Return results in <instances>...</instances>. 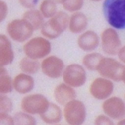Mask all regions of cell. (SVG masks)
I'll return each mask as SVG.
<instances>
[{"label":"cell","instance_id":"cb8c5ba5","mask_svg":"<svg viewBox=\"0 0 125 125\" xmlns=\"http://www.w3.org/2000/svg\"><path fill=\"white\" fill-rule=\"evenodd\" d=\"M14 123L16 125H35L34 117L22 112L17 113L14 117Z\"/></svg>","mask_w":125,"mask_h":125},{"label":"cell","instance_id":"d4e9b609","mask_svg":"<svg viewBox=\"0 0 125 125\" xmlns=\"http://www.w3.org/2000/svg\"><path fill=\"white\" fill-rule=\"evenodd\" d=\"M83 4V0H66L63 3V7L67 11L74 12L80 10Z\"/></svg>","mask_w":125,"mask_h":125},{"label":"cell","instance_id":"9c48e42d","mask_svg":"<svg viewBox=\"0 0 125 125\" xmlns=\"http://www.w3.org/2000/svg\"><path fill=\"white\" fill-rule=\"evenodd\" d=\"M121 42L117 32L114 29L105 30L102 34V46L103 51L108 55H115L121 48Z\"/></svg>","mask_w":125,"mask_h":125},{"label":"cell","instance_id":"7a4b0ae2","mask_svg":"<svg viewBox=\"0 0 125 125\" xmlns=\"http://www.w3.org/2000/svg\"><path fill=\"white\" fill-rule=\"evenodd\" d=\"M69 16L65 12L59 11L44 23L41 28L42 34L50 39H55L66 29Z\"/></svg>","mask_w":125,"mask_h":125},{"label":"cell","instance_id":"ffe728a7","mask_svg":"<svg viewBox=\"0 0 125 125\" xmlns=\"http://www.w3.org/2000/svg\"><path fill=\"white\" fill-rule=\"evenodd\" d=\"M20 67L24 72L28 74H34L39 70V62L36 59L29 57L23 58L20 62Z\"/></svg>","mask_w":125,"mask_h":125},{"label":"cell","instance_id":"e575fe53","mask_svg":"<svg viewBox=\"0 0 125 125\" xmlns=\"http://www.w3.org/2000/svg\"><path fill=\"white\" fill-rule=\"evenodd\" d=\"M92 1H95V2H98V1H101V0H91Z\"/></svg>","mask_w":125,"mask_h":125},{"label":"cell","instance_id":"2e32d148","mask_svg":"<svg viewBox=\"0 0 125 125\" xmlns=\"http://www.w3.org/2000/svg\"><path fill=\"white\" fill-rule=\"evenodd\" d=\"M1 43V65L4 66L11 64L14 59V52L12 51L11 44L7 37L4 35L0 37Z\"/></svg>","mask_w":125,"mask_h":125},{"label":"cell","instance_id":"8992f818","mask_svg":"<svg viewBox=\"0 0 125 125\" xmlns=\"http://www.w3.org/2000/svg\"><path fill=\"white\" fill-rule=\"evenodd\" d=\"M64 114L66 122L70 125L82 124L86 118V110L83 103L73 100L65 105Z\"/></svg>","mask_w":125,"mask_h":125},{"label":"cell","instance_id":"4fadbf2b","mask_svg":"<svg viewBox=\"0 0 125 125\" xmlns=\"http://www.w3.org/2000/svg\"><path fill=\"white\" fill-rule=\"evenodd\" d=\"M98 35L95 32L89 31L81 35L78 40L79 46L85 52H91L99 45Z\"/></svg>","mask_w":125,"mask_h":125},{"label":"cell","instance_id":"4316f807","mask_svg":"<svg viewBox=\"0 0 125 125\" xmlns=\"http://www.w3.org/2000/svg\"><path fill=\"white\" fill-rule=\"evenodd\" d=\"M15 124L14 119L8 115L5 112L1 113V125H14Z\"/></svg>","mask_w":125,"mask_h":125},{"label":"cell","instance_id":"484cf974","mask_svg":"<svg viewBox=\"0 0 125 125\" xmlns=\"http://www.w3.org/2000/svg\"><path fill=\"white\" fill-rule=\"evenodd\" d=\"M12 105L10 98L6 96L1 97V112L8 113L11 111Z\"/></svg>","mask_w":125,"mask_h":125},{"label":"cell","instance_id":"7402d4cb","mask_svg":"<svg viewBox=\"0 0 125 125\" xmlns=\"http://www.w3.org/2000/svg\"><path fill=\"white\" fill-rule=\"evenodd\" d=\"M40 11L44 17L52 18L57 13L56 5L52 0H44L40 6Z\"/></svg>","mask_w":125,"mask_h":125},{"label":"cell","instance_id":"5bb4252c","mask_svg":"<svg viewBox=\"0 0 125 125\" xmlns=\"http://www.w3.org/2000/svg\"><path fill=\"white\" fill-rule=\"evenodd\" d=\"M54 96L59 104L65 105L70 101L74 100L76 94L72 87L65 84H61L55 88Z\"/></svg>","mask_w":125,"mask_h":125},{"label":"cell","instance_id":"30bf717a","mask_svg":"<svg viewBox=\"0 0 125 125\" xmlns=\"http://www.w3.org/2000/svg\"><path fill=\"white\" fill-rule=\"evenodd\" d=\"M105 113L110 118L120 120L125 117V104L122 100L116 97H112L103 104Z\"/></svg>","mask_w":125,"mask_h":125},{"label":"cell","instance_id":"ac0fdd59","mask_svg":"<svg viewBox=\"0 0 125 125\" xmlns=\"http://www.w3.org/2000/svg\"><path fill=\"white\" fill-rule=\"evenodd\" d=\"M88 25V19L82 12H76L71 17L69 22L70 31L74 33L84 31Z\"/></svg>","mask_w":125,"mask_h":125},{"label":"cell","instance_id":"44dd1931","mask_svg":"<svg viewBox=\"0 0 125 125\" xmlns=\"http://www.w3.org/2000/svg\"><path fill=\"white\" fill-rule=\"evenodd\" d=\"M104 57L99 53H92L86 55L83 58V63L89 70H97L100 61Z\"/></svg>","mask_w":125,"mask_h":125},{"label":"cell","instance_id":"8fae6325","mask_svg":"<svg viewBox=\"0 0 125 125\" xmlns=\"http://www.w3.org/2000/svg\"><path fill=\"white\" fill-rule=\"evenodd\" d=\"M114 85L111 81L102 78L96 79L90 86V92L92 96L99 100H104L112 93Z\"/></svg>","mask_w":125,"mask_h":125},{"label":"cell","instance_id":"9a60e30c","mask_svg":"<svg viewBox=\"0 0 125 125\" xmlns=\"http://www.w3.org/2000/svg\"><path fill=\"white\" fill-rule=\"evenodd\" d=\"M12 84L17 92L21 94H26L33 89L34 81L28 75L21 73L15 77Z\"/></svg>","mask_w":125,"mask_h":125},{"label":"cell","instance_id":"83f0119b","mask_svg":"<svg viewBox=\"0 0 125 125\" xmlns=\"http://www.w3.org/2000/svg\"><path fill=\"white\" fill-rule=\"evenodd\" d=\"M19 1L23 7L28 9H32L37 5L39 0H19Z\"/></svg>","mask_w":125,"mask_h":125},{"label":"cell","instance_id":"d590c367","mask_svg":"<svg viewBox=\"0 0 125 125\" xmlns=\"http://www.w3.org/2000/svg\"></svg>","mask_w":125,"mask_h":125},{"label":"cell","instance_id":"277c9868","mask_svg":"<svg viewBox=\"0 0 125 125\" xmlns=\"http://www.w3.org/2000/svg\"><path fill=\"white\" fill-rule=\"evenodd\" d=\"M34 30L31 25L24 19L13 20L7 27V31L11 39L20 42L29 39Z\"/></svg>","mask_w":125,"mask_h":125},{"label":"cell","instance_id":"52a82bcc","mask_svg":"<svg viewBox=\"0 0 125 125\" xmlns=\"http://www.w3.org/2000/svg\"><path fill=\"white\" fill-rule=\"evenodd\" d=\"M50 102L41 94H33L24 97L21 103L22 110L31 114H42L48 108Z\"/></svg>","mask_w":125,"mask_h":125},{"label":"cell","instance_id":"d6a6232c","mask_svg":"<svg viewBox=\"0 0 125 125\" xmlns=\"http://www.w3.org/2000/svg\"><path fill=\"white\" fill-rule=\"evenodd\" d=\"M53 2H54L55 3L58 4H63L66 0H52Z\"/></svg>","mask_w":125,"mask_h":125},{"label":"cell","instance_id":"4dcf8cb0","mask_svg":"<svg viewBox=\"0 0 125 125\" xmlns=\"http://www.w3.org/2000/svg\"><path fill=\"white\" fill-rule=\"evenodd\" d=\"M118 56L119 59L125 63V46L121 48L118 52Z\"/></svg>","mask_w":125,"mask_h":125},{"label":"cell","instance_id":"836d02e7","mask_svg":"<svg viewBox=\"0 0 125 125\" xmlns=\"http://www.w3.org/2000/svg\"><path fill=\"white\" fill-rule=\"evenodd\" d=\"M118 124V125H125V119H123V120H122L120 121H119Z\"/></svg>","mask_w":125,"mask_h":125},{"label":"cell","instance_id":"d6986e66","mask_svg":"<svg viewBox=\"0 0 125 125\" xmlns=\"http://www.w3.org/2000/svg\"><path fill=\"white\" fill-rule=\"evenodd\" d=\"M23 19L27 21L34 30L41 28L44 24L43 16L37 10H31L26 11L23 15Z\"/></svg>","mask_w":125,"mask_h":125},{"label":"cell","instance_id":"1f68e13d","mask_svg":"<svg viewBox=\"0 0 125 125\" xmlns=\"http://www.w3.org/2000/svg\"><path fill=\"white\" fill-rule=\"evenodd\" d=\"M122 81L125 84V66H124V70H123Z\"/></svg>","mask_w":125,"mask_h":125},{"label":"cell","instance_id":"603a6c76","mask_svg":"<svg viewBox=\"0 0 125 125\" xmlns=\"http://www.w3.org/2000/svg\"><path fill=\"white\" fill-rule=\"evenodd\" d=\"M0 90L3 94L11 92L12 91V84L11 78L3 66L1 67V86Z\"/></svg>","mask_w":125,"mask_h":125},{"label":"cell","instance_id":"7c38bea8","mask_svg":"<svg viewBox=\"0 0 125 125\" xmlns=\"http://www.w3.org/2000/svg\"><path fill=\"white\" fill-rule=\"evenodd\" d=\"M41 66L43 72L47 76L52 78H58L62 75L64 63L61 59L51 56L43 60Z\"/></svg>","mask_w":125,"mask_h":125},{"label":"cell","instance_id":"e0dca14e","mask_svg":"<svg viewBox=\"0 0 125 125\" xmlns=\"http://www.w3.org/2000/svg\"><path fill=\"white\" fill-rule=\"evenodd\" d=\"M40 117L44 122L47 124H54L60 122L62 117V111L57 105L50 103L47 110L40 114Z\"/></svg>","mask_w":125,"mask_h":125},{"label":"cell","instance_id":"3957f363","mask_svg":"<svg viewBox=\"0 0 125 125\" xmlns=\"http://www.w3.org/2000/svg\"><path fill=\"white\" fill-rule=\"evenodd\" d=\"M51 45L47 40L41 37H35L24 46V52L32 59H40L48 55L51 52Z\"/></svg>","mask_w":125,"mask_h":125},{"label":"cell","instance_id":"5b68a950","mask_svg":"<svg viewBox=\"0 0 125 125\" xmlns=\"http://www.w3.org/2000/svg\"><path fill=\"white\" fill-rule=\"evenodd\" d=\"M124 65L114 59L105 58L100 61L97 68L100 74L115 81H122Z\"/></svg>","mask_w":125,"mask_h":125},{"label":"cell","instance_id":"ba28073f","mask_svg":"<svg viewBox=\"0 0 125 125\" xmlns=\"http://www.w3.org/2000/svg\"><path fill=\"white\" fill-rule=\"evenodd\" d=\"M63 80L69 86L74 87H80L86 82V72L81 65L78 64L68 65L63 72Z\"/></svg>","mask_w":125,"mask_h":125},{"label":"cell","instance_id":"f1b7e54d","mask_svg":"<svg viewBox=\"0 0 125 125\" xmlns=\"http://www.w3.org/2000/svg\"><path fill=\"white\" fill-rule=\"evenodd\" d=\"M95 125H113L112 122L107 117L102 115L98 116L95 122Z\"/></svg>","mask_w":125,"mask_h":125},{"label":"cell","instance_id":"6da1fadb","mask_svg":"<svg viewBox=\"0 0 125 125\" xmlns=\"http://www.w3.org/2000/svg\"><path fill=\"white\" fill-rule=\"evenodd\" d=\"M103 10L107 21L112 27L125 29V0H105Z\"/></svg>","mask_w":125,"mask_h":125},{"label":"cell","instance_id":"f546056e","mask_svg":"<svg viewBox=\"0 0 125 125\" xmlns=\"http://www.w3.org/2000/svg\"><path fill=\"white\" fill-rule=\"evenodd\" d=\"M8 14V7L6 4L1 1V21H3L6 17Z\"/></svg>","mask_w":125,"mask_h":125}]
</instances>
